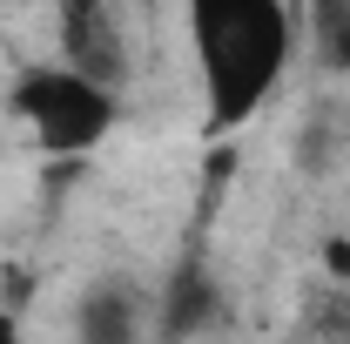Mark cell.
<instances>
[{
    "mask_svg": "<svg viewBox=\"0 0 350 344\" xmlns=\"http://www.w3.org/2000/svg\"><path fill=\"white\" fill-rule=\"evenodd\" d=\"M75 338H81V344H142L135 297H129V291H115V284L88 291V297H81V324H75Z\"/></svg>",
    "mask_w": 350,
    "mask_h": 344,
    "instance_id": "5",
    "label": "cell"
},
{
    "mask_svg": "<svg viewBox=\"0 0 350 344\" xmlns=\"http://www.w3.org/2000/svg\"><path fill=\"white\" fill-rule=\"evenodd\" d=\"M317 54H323V68L350 75V7H317Z\"/></svg>",
    "mask_w": 350,
    "mask_h": 344,
    "instance_id": "6",
    "label": "cell"
},
{
    "mask_svg": "<svg viewBox=\"0 0 350 344\" xmlns=\"http://www.w3.org/2000/svg\"><path fill=\"white\" fill-rule=\"evenodd\" d=\"M0 344H21V324H14V310L0 304Z\"/></svg>",
    "mask_w": 350,
    "mask_h": 344,
    "instance_id": "8",
    "label": "cell"
},
{
    "mask_svg": "<svg viewBox=\"0 0 350 344\" xmlns=\"http://www.w3.org/2000/svg\"><path fill=\"white\" fill-rule=\"evenodd\" d=\"M7 108L34 122L47 156H88L101 135L115 129V95L81 82L75 68H27L14 82V95H7Z\"/></svg>",
    "mask_w": 350,
    "mask_h": 344,
    "instance_id": "2",
    "label": "cell"
},
{
    "mask_svg": "<svg viewBox=\"0 0 350 344\" xmlns=\"http://www.w3.org/2000/svg\"><path fill=\"white\" fill-rule=\"evenodd\" d=\"M189 34L202 54V95H209V135L243 129L262 108L290 61V14L276 0H196Z\"/></svg>",
    "mask_w": 350,
    "mask_h": 344,
    "instance_id": "1",
    "label": "cell"
},
{
    "mask_svg": "<svg viewBox=\"0 0 350 344\" xmlns=\"http://www.w3.org/2000/svg\"><path fill=\"white\" fill-rule=\"evenodd\" d=\"M222 317V291L209 270H196V263H182L175 270V284L162 291V344H189L196 331H209Z\"/></svg>",
    "mask_w": 350,
    "mask_h": 344,
    "instance_id": "4",
    "label": "cell"
},
{
    "mask_svg": "<svg viewBox=\"0 0 350 344\" xmlns=\"http://www.w3.org/2000/svg\"><path fill=\"white\" fill-rule=\"evenodd\" d=\"M61 47H68V68H75L81 82H94V88H108L122 68H129L101 7H68V14H61Z\"/></svg>",
    "mask_w": 350,
    "mask_h": 344,
    "instance_id": "3",
    "label": "cell"
},
{
    "mask_svg": "<svg viewBox=\"0 0 350 344\" xmlns=\"http://www.w3.org/2000/svg\"><path fill=\"white\" fill-rule=\"evenodd\" d=\"M323 263H330V277H337V284H350V243H344V236H330V243H323Z\"/></svg>",
    "mask_w": 350,
    "mask_h": 344,
    "instance_id": "7",
    "label": "cell"
}]
</instances>
